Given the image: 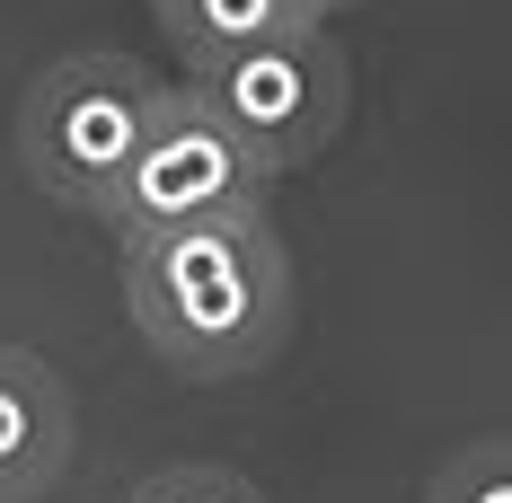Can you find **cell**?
Returning a JSON list of instances; mask_svg holds the SVG:
<instances>
[{"label": "cell", "mask_w": 512, "mask_h": 503, "mask_svg": "<svg viewBox=\"0 0 512 503\" xmlns=\"http://www.w3.org/2000/svg\"><path fill=\"white\" fill-rule=\"evenodd\" d=\"M327 9H354V0H327Z\"/></svg>", "instance_id": "obj_10"}, {"label": "cell", "mask_w": 512, "mask_h": 503, "mask_svg": "<svg viewBox=\"0 0 512 503\" xmlns=\"http://www.w3.org/2000/svg\"><path fill=\"white\" fill-rule=\"evenodd\" d=\"M177 9H195V0H151V18H159V27H168V18H177Z\"/></svg>", "instance_id": "obj_9"}, {"label": "cell", "mask_w": 512, "mask_h": 503, "mask_svg": "<svg viewBox=\"0 0 512 503\" xmlns=\"http://www.w3.org/2000/svg\"><path fill=\"white\" fill-rule=\"evenodd\" d=\"M265 186H274V177L168 80V98H159V115H151V142L133 159V177L115 186V203H106V230H115L124 248H142V239H186V230H212V221L265 212Z\"/></svg>", "instance_id": "obj_4"}, {"label": "cell", "mask_w": 512, "mask_h": 503, "mask_svg": "<svg viewBox=\"0 0 512 503\" xmlns=\"http://www.w3.org/2000/svg\"><path fill=\"white\" fill-rule=\"evenodd\" d=\"M124 309H133V336L177 380H248L292 345L301 292L274 221L248 212V221L124 248Z\"/></svg>", "instance_id": "obj_1"}, {"label": "cell", "mask_w": 512, "mask_h": 503, "mask_svg": "<svg viewBox=\"0 0 512 503\" xmlns=\"http://www.w3.org/2000/svg\"><path fill=\"white\" fill-rule=\"evenodd\" d=\"M177 89L204 106L265 177H292V168H318L336 151L345 98H354V62H345V45L327 27H309V36H265L248 53L186 62Z\"/></svg>", "instance_id": "obj_3"}, {"label": "cell", "mask_w": 512, "mask_h": 503, "mask_svg": "<svg viewBox=\"0 0 512 503\" xmlns=\"http://www.w3.org/2000/svg\"><path fill=\"white\" fill-rule=\"evenodd\" d=\"M168 98V80H151L133 53H62L36 71V89L18 98V159L53 203L98 212L115 186L133 177V159L151 142V115Z\"/></svg>", "instance_id": "obj_2"}, {"label": "cell", "mask_w": 512, "mask_h": 503, "mask_svg": "<svg viewBox=\"0 0 512 503\" xmlns=\"http://www.w3.org/2000/svg\"><path fill=\"white\" fill-rule=\"evenodd\" d=\"M71 389L45 353L0 345V503H45L71 468Z\"/></svg>", "instance_id": "obj_5"}, {"label": "cell", "mask_w": 512, "mask_h": 503, "mask_svg": "<svg viewBox=\"0 0 512 503\" xmlns=\"http://www.w3.org/2000/svg\"><path fill=\"white\" fill-rule=\"evenodd\" d=\"M424 503H512V433H495V442H468V451H451L442 468H433Z\"/></svg>", "instance_id": "obj_6"}, {"label": "cell", "mask_w": 512, "mask_h": 503, "mask_svg": "<svg viewBox=\"0 0 512 503\" xmlns=\"http://www.w3.org/2000/svg\"><path fill=\"white\" fill-rule=\"evenodd\" d=\"M283 9H292L301 27H327V0H283Z\"/></svg>", "instance_id": "obj_8"}, {"label": "cell", "mask_w": 512, "mask_h": 503, "mask_svg": "<svg viewBox=\"0 0 512 503\" xmlns=\"http://www.w3.org/2000/svg\"><path fill=\"white\" fill-rule=\"evenodd\" d=\"M124 503H265V495H256L239 468H212V459H177V468H151V477H142V486H133Z\"/></svg>", "instance_id": "obj_7"}]
</instances>
